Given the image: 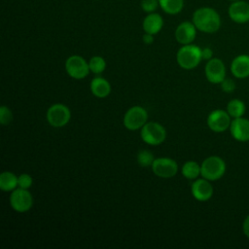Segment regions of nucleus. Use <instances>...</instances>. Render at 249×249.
I'll use <instances>...</instances> for the list:
<instances>
[{"mask_svg": "<svg viewBox=\"0 0 249 249\" xmlns=\"http://www.w3.org/2000/svg\"><path fill=\"white\" fill-rule=\"evenodd\" d=\"M18 178L15 173L11 171H3L0 174V189L4 192H11L18 188Z\"/></svg>", "mask_w": 249, "mask_h": 249, "instance_id": "obj_19", "label": "nucleus"}, {"mask_svg": "<svg viewBox=\"0 0 249 249\" xmlns=\"http://www.w3.org/2000/svg\"><path fill=\"white\" fill-rule=\"evenodd\" d=\"M227 1H230V2H234V1H238V0H227Z\"/></svg>", "mask_w": 249, "mask_h": 249, "instance_id": "obj_32", "label": "nucleus"}, {"mask_svg": "<svg viewBox=\"0 0 249 249\" xmlns=\"http://www.w3.org/2000/svg\"><path fill=\"white\" fill-rule=\"evenodd\" d=\"M229 18L235 23L243 24L249 21V3L244 0L231 2L228 8Z\"/></svg>", "mask_w": 249, "mask_h": 249, "instance_id": "obj_12", "label": "nucleus"}, {"mask_svg": "<svg viewBox=\"0 0 249 249\" xmlns=\"http://www.w3.org/2000/svg\"><path fill=\"white\" fill-rule=\"evenodd\" d=\"M144 32L153 35L158 34L163 27V18L159 13H150L144 18L142 22Z\"/></svg>", "mask_w": 249, "mask_h": 249, "instance_id": "obj_17", "label": "nucleus"}, {"mask_svg": "<svg viewBox=\"0 0 249 249\" xmlns=\"http://www.w3.org/2000/svg\"><path fill=\"white\" fill-rule=\"evenodd\" d=\"M160 8L167 15L175 16L182 12L184 0H159Z\"/></svg>", "mask_w": 249, "mask_h": 249, "instance_id": "obj_20", "label": "nucleus"}, {"mask_svg": "<svg viewBox=\"0 0 249 249\" xmlns=\"http://www.w3.org/2000/svg\"><path fill=\"white\" fill-rule=\"evenodd\" d=\"M154 174L160 178H171L178 171L177 162L169 158H157L152 164Z\"/></svg>", "mask_w": 249, "mask_h": 249, "instance_id": "obj_10", "label": "nucleus"}, {"mask_svg": "<svg viewBox=\"0 0 249 249\" xmlns=\"http://www.w3.org/2000/svg\"><path fill=\"white\" fill-rule=\"evenodd\" d=\"M148 113L142 106L130 107L124 116V125L129 130H137L147 123Z\"/></svg>", "mask_w": 249, "mask_h": 249, "instance_id": "obj_6", "label": "nucleus"}, {"mask_svg": "<svg viewBox=\"0 0 249 249\" xmlns=\"http://www.w3.org/2000/svg\"><path fill=\"white\" fill-rule=\"evenodd\" d=\"M196 31L193 21H183L175 29V39L181 45L192 44L196 37Z\"/></svg>", "mask_w": 249, "mask_h": 249, "instance_id": "obj_14", "label": "nucleus"}, {"mask_svg": "<svg viewBox=\"0 0 249 249\" xmlns=\"http://www.w3.org/2000/svg\"><path fill=\"white\" fill-rule=\"evenodd\" d=\"M65 70L67 74L76 80H82L86 78L89 71V62L86 61L81 55H71L65 61Z\"/></svg>", "mask_w": 249, "mask_h": 249, "instance_id": "obj_7", "label": "nucleus"}, {"mask_svg": "<svg viewBox=\"0 0 249 249\" xmlns=\"http://www.w3.org/2000/svg\"><path fill=\"white\" fill-rule=\"evenodd\" d=\"M90 91L91 93L99 98H104L108 96L111 92L110 83L101 77H95L90 82Z\"/></svg>", "mask_w": 249, "mask_h": 249, "instance_id": "obj_18", "label": "nucleus"}, {"mask_svg": "<svg viewBox=\"0 0 249 249\" xmlns=\"http://www.w3.org/2000/svg\"><path fill=\"white\" fill-rule=\"evenodd\" d=\"M10 204L16 212H27L33 205L32 195L26 189L17 188L16 190L12 191L10 196Z\"/></svg>", "mask_w": 249, "mask_h": 249, "instance_id": "obj_8", "label": "nucleus"}, {"mask_svg": "<svg viewBox=\"0 0 249 249\" xmlns=\"http://www.w3.org/2000/svg\"><path fill=\"white\" fill-rule=\"evenodd\" d=\"M154 160H155L154 155L152 154V152L148 150H141L137 154V162L141 166H144V167L152 166Z\"/></svg>", "mask_w": 249, "mask_h": 249, "instance_id": "obj_24", "label": "nucleus"}, {"mask_svg": "<svg viewBox=\"0 0 249 249\" xmlns=\"http://www.w3.org/2000/svg\"><path fill=\"white\" fill-rule=\"evenodd\" d=\"M230 132L236 141H249V120L243 117L233 119L230 125Z\"/></svg>", "mask_w": 249, "mask_h": 249, "instance_id": "obj_15", "label": "nucleus"}, {"mask_svg": "<svg viewBox=\"0 0 249 249\" xmlns=\"http://www.w3.org/2000/svg\"><path fill=\"white\" fill-rule=\"evenodd\" d=\"M242 231L245 236H247L249 238V214L245 217V219L243 220L242 223Z\"/></svg>", "mask_w": 249, "mask_h": 249, "instance_id": "obj_30", "label": "nucleus"}, {"mask_svg": "<svg viewBox=\"0 0 249 249\" xmlns=\"http://www.w3.org/2000/svg\"><path fill=\"white\" fill-rule=\"evenodd\" d=\"M201 56H202V59L209 60L213 56V51L208 47H206L204 49H201Z\"/></svg>", "mask_w": 249, "mask_h": 249, "instance_id": "obj_29", "label": "nucleus"}, {"mask_svg": "<svg viewBox=\"0 0 249 249\" xmlns=\"http://www.w3.org/2000/svg\"><path fill=\"white\" fill-rule=\"evenodd\" d=\"M47 121L53 127H62L68 124L71 119L70 109L61 103L52 105L47 111Z\"/></svg>", "mask_w": 249, "mask_h": 249, "instance_id": "obj_5", "label": "nucleus"}, {"mask_svg": "<svg viewBox=\"0 0 249 249\" xmlns=\"http://www.w3.org/2000/svg\"><path fill=\"white\" fill-rule=\"evenodd\" d=\"M13 120V113L9 107L3 105L0 107V124L2 125L9 124Z\"/></svg>", "mask_w": 249, "mask_h": 249, "instance_id": "obj_26", "label": "nucleus"}, {"mask_svg": "<svg viewBox=\"0 0 249 249\" xmlns=\"http://www.w3.org/2000/svg\"><path fill=\"white\" fill-rule=\"evenodd\" d=\"M231 72L237 79L249 77V55L240 54L235 56L231 64Z\"/></svg>", "mask_w": 249, "mask_h": 249, "instance_id": "obj_16", "label": "nucleus"}, {"mask_svg": "<svg viewBox=\"0 0 249 249\" xmlns=\"http://www.w3.org/2000/svg\"><path fill=\"white\" fill-rule=\"evenodd\" d=\"M142 40H143V43L146 44V45H151L154 43V35L153 34H150V33H144L143 37H142Z\"/></svg>", "mask_w": 249, "mask_h": 249, "instance_id": "obj_31", "label": "nucleus"}, {"mask_svg": "<svg viewBox=\"0 0 249 249\" xmlns=\"http://www.w3.org/2000/svg\"><path fill=\"white\" fill-rule=\"evenodd\" d=\"M221 89L225 92H232L235 89V83L231 79L225 78L221 83Z\"/></svg>", "mask_w": 249, "mask_h": 249, "instance_id": "obj_28", "label": "nucleus"}, {"mask_svg": "<svg viewBox=\"0 0 249 249\" xmlns=\"http://www.w3.org/2000/svg\"><path fill=\"white\" fill-rule=\"evenodd\" d=\"M211 181L201 178L196 179L191 187V192L193 196L198 201H206L210 199L213 196V187L210 183Z\"/></svg>", "mask_w": 249, "mask_h": 249, "instance_id": "obj_13", "label": "nucleus"}, {"mask_svg": "<svg viewBox=\"0 0 249 249\" xmlns=\"http://www.w3.org/2000/svg\"><path fill=\"white\" fill-rule=\"evenodd\" d=\"M200 168V175L203 178L209 181H217L225 174L226 163L222 158L218 156H210L202 161Z\"/></svg>", "mask_w": 249, "mask_h": 249, "instance_id": "obj_3", "label": "nucleus"}, {"mask_svg": "<svg viewBox=\"0 0 249 249\" xmlns=\"http://www.w3.org/2000/svg\"><path fill=\"white\" fill-rule=\"evenodd\" d=\"M225 110L217 109L212 111L207 117V125L214 132H224L230 128L231 120Z\"/></svg>", "mask_w": 249, "mask_h": 249, "instance_id": "obj_9", "label": "nucleus"}, {"mask_svg": "<svg viewBox=\"0 0 249 249\" xmlns=\"http://www.w3.org/2000/svg\"><path fill=\"white\" fill-rule=\"evenodd\" d=\"M201 49L194 44L182 45L176 53L178 65L186 70L196 68L201 61Z\"/></svg>", "mask_w": 249, "mask_h": 249, "instance_id": "obj_2", "label": "nucleus"}, {"mask_svg": "<svg viewBox=\"0 0 249 249\" xmlns=\"http://www.w3.org/2000/svg\"><path fill=\"white\" fill-rule=\"evenodd\" d=\"M206 79L212 84H221L226 78V66L222 59L212 57L209 59L204 68Z\"/></svg>", "mask_w": 249, "mask_h": 249, "instance_id": "obj_11", "label": "nucleus"}, {"mask_svg": "<svg viewBox=\"0 0 249 249\" xmlns=\"http://www.w3.org/2000/svg\"><path fill=\"white\" fill-rule=\"evenodd\" d=\"M192 21L198 31L207 34L217 32L222 24L219 13L211 7H200L196 9L193 14Z\"/></svg>", "mask_w": 249, "mask_h": 249, "instance_id": "obj_1", "label": "nucleus"}, {"mask_svg": "<svg viewBox=\"0 0 249 249\" xmlns=\"http://www.w3.org/2000/svg\"><path fill=\"white\" fill-rule=\"evenodd\" d=\"M181 172L185 178L195 180L200 175V172H201L200 164H198L195 160H188L183 164L181 168Z\"/></svg>", "mask_w": 249, "mask_h": 249, "instance_id": "obj_22", "label": "nucleus"}, {"mask_svg": "<svg viewBox=\"0 0 249 249\" xmlns=\"http://www.w3.org/2000/svg\"><path fill=\"white\" fill-rule=\"evenodd\" d=\"M117 1H123V0H117Z\"/></svg>", "mask_w": 249, "mask_h": 249, "instance_id": "obj_33", "label": "nucleus"}, {"mask_svg": "<svg viewBox=\"0 0 249 249\" xmlns=\"http://www.w3.org/2000/svg\"><path fill=\"white\" fill-rule=\"evenodd\" d=\"M89 67L90 72H92L94 74H100L106 68V61L103 57H101L99 55H94L89 59Z\"/></svg>", "mask_w": 249, "mask_h": 249, "instance_id": "obj_23", "label": "nucleus"}, {"mask_svg": "<svg viewBox=\"0 0 249 249\" xmlns=\"http://www.w3.org/2000/svg\"><path fill=\"white\" fill-rule=\"evenodd\" d=\"M142 140L149 145L156 146L161 144L166 138L165 128L159 123L147 122L141 128Z\"/></svg>", "mask_w": 249, "mask_h": 249, "instance_id": "obj_4", "label": "nucleus"}, {"mask_svg": "<svg viewBox=\"0 0 249 249\" xmlns=\"http://www.w3.org/2000/svg\"><path fill=\"white\" fill-rule=\"evenodd\" d=\"M226 111L229 113V115L232 119H236V118L243 117V115L245 114V111H246V106L242 100L233 98V99L230 100L229 103L227 104Z\"/></svg>", "mask_w": 249, "mask_h": 249, "instance_id": "obj_21", "label": "nucleus"}, {"mask_svg": "<svg viewBox=\"0 0 249 249\" xmlns=\"http://www.w3.org/2000/svg\"><path fill=\"white\" fill-rule=\"evenodd\" d=\"M140 7L146 14L154 13L160 7L159 0H141Z\"/></svg>", "mask_w": 249, "mask_h": 249, "instance_id": "obj_25", "label": "nucleus"}, {"mask_svg": "<svg viewBox=\"0 0 249 249\" xmlns=\"http://www.w3.org/2000/svg\"><path fill=\"white\" fill-rule=\"evenodd\" d=\"M32 183H33V179L32 177L27 174V173H22L18 176V188H21V189H26L28 190L31 186H32Z\"/></svg>", "mask_w": 249, "mask_h": 249, "instance_id": "obj_27", "label": "nucleus"}]
</instances>
